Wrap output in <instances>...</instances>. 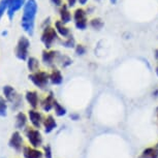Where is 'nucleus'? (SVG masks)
I'll list each match as a JSON object with an SVG mask.
<instances>
[{"instance_id": "obj_1", "label": "nucleus", "mask_w": 158, "mask_h": 158, "mask_svg": "<svg viewBox=\"0 0 158 158\" xmlns=\"http://www.w3.org/2000/svg\"><path fill=\"white\" fill-rule=\"evenodd\" d=\"M38 10V4L36 0H27L23 7V15L21 19L22 29L28 35L32 36L35 28V18Z\"/></svg>"}, {"instance_id": "obj_2", "label": "nucleus", "mask_w": 158, "mask_h": 158, "mask_svg": "<svg viewBox=\"0 0 158 158\" xmlns=\"http://www.w3.org/2000/svg\"><path fill=\"white\" fill-rule=\"evenodd\" d=\"M40 40L44 44V48L47 50H50L54 46L55 43L59 40V34L57 33L54 26H47L43 28V32L40 35Z\"/></svg>"}, {"instance_id": "obj_3", "label": "nucleus", "mask_w": 158, "mask_h": 158, "mask_svg": "<svg viewBox=\"0 0 158 158\" xmlns=\"http://www.w3.org/2000/svg\"><path fill=\"white\" fill-rule=\"evenodd\" d=\"M73 21L74 27L81 31H84L89 26L88 13L84 7H77L73 13Z\"/></svg>"}, {"instance_id": "obj_4", "label": "nucleus", "mask_w": 158, "mask_h": 158, "mask_svg": "<svg viewBox=\"0 0 158 158\" xmlns=\"http://www.w3.org/2000/svg\"><path fill=\"white\" fill-rule=\"evenodd\" d=\"M28 79L36 86L37 88L44 90L50 83V73L44 70H37L29 74Z\"/></svg>"}, {"instance_id": "obj_5", "label": "nucleus", "mask_w": 158, "mask_h": 158, "mask_svg": "<svg viewBox=\"0 0 158 158\" xmlns=\"http://www.w3.org/2000/svg\"><path fill=\"white\" fill-rule=\"evenodd\" d=\"M29 48H30V40H28V37L26 36H21L18 40L16 50H15V53H16V57L19 59V60L22 61H26L29 54Z\"/></svg>"}, {"instance_id": "obj_6", "label": "nucleus", "mask_w": 158, "mask_h": 158, "mask_svg": "<svg viewBox=\"0 0 158 158\" xmlns=\"http://www.w3.org/2000/svg\"><path fill=\"white\" fill-rule=\"evenodd\" d=\"M2 91H3L5 99L13 103L14 110H17L18 108H20V106H22V103H23L22 97L17 93L16 90H15L11 86H10V85L4 86L3 89H2Z\"/></svg>"}, {"instance_id": "obj_7", "label": "nucleus", "mask_w": 158, "mask_h": 158, "mask_svg": "<svg viewBox=\"0 0 158 158\" xmlns=\"http://www.w3.org/2000/svg\"><path fill=\"white\" fill-rule=\"evenodd\" d=\"M60 53L54 50H47L44 49L41 52V61L44 62V65H47L48 67H53L55 64V62L58 60V56Z\"/></svg>"}, {"instance_id": "obj_8", "label": "nucleus", "mask_w": 158, "mask_h": 158, "mask_svg": "<svg viewBox=\"0 0 158 158\" xmlns=\"http://www.w3.org/2000/svg\"><path fill=\"white\" fill-rule=\"evenodd\" d=\"M26 136L33 148L40 147L43 144V138H41V135L38 129H32V128L26 129Z\"/></svg>"}, {"instance_id": "obj_9", "label": "nucleus", "mask_w": 158, "mask_h": 158, "mask_svg": "<svg viewBox=\"0 0 158 158\" xmlns=\"http://www.w3.org/2000/svg\"><path fill=\"white\" fill-rule=\"evenodd\" d=\"M26 2H27V0H10V5H8V10H7L8 19L13 20L15 14L19 10H21L22 7H24Z\"/></svg>"}, {"instance_id": "obj_10", "label": "nucleus", "mask_w": 158, "mask_h": 158, "mask_svg": "<svg viewBox=\"0 0 158 158\" xmlns=\"http://www.w3.org/2000/svg\"><path fill=\"white\" fill-rule=\"evenodd\" d=\"M8 145H10V148H13L17 152H21L23 146V138L21 136L19 131H15L13 135H11L10 142H8Z\"/></svg>"}, {"instance_id": "obj_11", "label": "nucleus", "mask_w": 158, "mask_h": 158, "mask_svg": "<svg viewBox=\"0 0 158 158\" xmlns=\"http://www.w3.org/2000/svg\"><path fill=\"white\" fill-rule=\"evenodd\" d=\"M69 8L70 7L66 3H63L59 7V18H60L61 22H63L64 24H68L73 21V14Z\"/></svg>"}, {"instance_id": "obj_12", "label": "nucleus", "mask_w": 158, "mask_h": 158, "mask_svg": "<svg viewBox=\"0 0 158 158\" xmlns=\"http://www.w3.org/2000/svg\"><path fill=\"white\" fill-rule=\"evenodd\" d=\"M28 117H29V120L31 122V124L33 125L35 128H40L44 122L43 115H41L40 112L35 111L34 109H32L28 112Z\"/></svg>"}, {"instance_id": "obj_13", "label": "nucleus", "mask_w": 158, "mask_h": 158, "mask_svg": "<svg viewBox=\"0 0 158 158\" xmlns=\"http://www.w3.org/2000/svg\"><path fill=\"white\" fill-rule=\"evenodd\" d=\"M67 24H64L63 22H61L60 20L56 21L54 23V27L57 31V33L59 34V36L63 37V38H66L68 37L69 35H71V31L70 29L67 27Z\"/></svg>"}, {"instance_id": "obj_14", "label": "nucleus", "mask_w": 158, "mask_h": 158, "mask_svg": "<svg viewBox=\"0 0 158 158\" xmlns=\"http://www.w3.org/2000/svg\"><path fill=\"white\" fill-rule=\"evenodd\" d=\"M54 101H55L54 93H53L52 91H50L49 94H48L40 102L41 109H43L44 112H50L51 110L53 109V106H54Z\"/></svg>"}, {"instance_id": "obj_15", "label": "nucleus", "mask_w": 158, "mask_h": 158, "mask_svg": "<svg viewBox=\"0 0 158 158\" xmlns=\"http://www.w3.org/2000/svg\"><path fill=\"white\" fill-rule=\"evenodd\" d=\"M43 125L44 127V132L51 133L56 127H57V122H56L55 118L53 117L52 115H49V116H47V117L44 119Z\"/></svg>"}, {"instance_id": "obj_16", "label": "nucleus", "mask_w": 158, "mask_h": 158, "mask_svg": "<svg viewBox=\"0 0 158 158\" xmlns=\"http://www.w3.org/2000/svg\"><path fill=\"white\" fill-rule=\"evenodd\" d=\"M25 98H26V100H27V102L29 103V106H30L32 109L35 110L38 106L40 98H38V94L36 91H27L26 92Z\"/></svg>"}, {"instance_id": "obj_17", "label": "nucleus", "mask_w": 158, "mask_h": 158, "mask_svg": "<svg viewBox=\"0 0 158 158\" xmlns=\"http://www.w3.org/2000/svg\"><path fill=\"white\" fill-rule=\"evenodd\" d=\"M50 82L53 85H61L63 83V76H62L61 70L58 68H53L52 71L50 73Z\"/></svg>"}, {"instance_id": "obj_18", "label": "nucleus", "mask_w": 158, "mask_h": 158, "mask_svg": "<svg viewBox=\"0 0 158 158\" xmlns=\"http://www.w3.org/2000/svg\"><path fill=\"white\" fill-rule=\"evenodd\" d=\"M23 154L25 158H43V153L35 148L25 147L23 150Z\"/></svg>"}, {"instance_id": "obj_19", "label": "nucleus", "mask_w": 158, "mask_h": 158, "mask_svg": "<svg viewBox=\"0 0 158 158\" xmlns=\"http://www.w3.org/2000/svg\"><path fill=\"white\" fill-rule=\"evenodd\" d=\"M89 26L95 31H100L104 27V21L99 17H94L89 20Z\"/></svg>"}, {"instance_id": "obj_20", "label": "nucleus", "mask_w": 158, "mask_h": 158, "mask_svg": "<svg viewBox=\"0 0 158 158\" xmlns=\"http://www.w3.org/2000/svg\"><path fill=\"white\" fill-rule=\"evenodd\" d=\"M27 116H26L24 113L20 112L18 113L17 117H16V127L18 129H23L24 127L26 126V124H27Z\"/></svg>"}, {"instance_id": "obj_21", "label": "nucleus", "mask_w": 158, "mask_h": 158, "mask_svg": "<svg viewBox=\"0 0 158 158\" xmlns=\"http://www.w3.org/2000/svg\"><path fill=\"white\" fill-rule=\"evenodd\" d=\"M27 67L30 73L40 70V61L35 57H29L27 59Z\"/></svg>"}, {"instance_id": "obj_22", "label": "nucleus", "mask_w": 158, "mask_h": 158, "mask_svg": "<svg viewBox=\"0 0 158 158\" xmlns=\"http://www.w3.org/2000/svg\"><path fill=\"white\" fill-rule=\"evenodd\" d=\"M53 109H54L56 116H58V117H63L67 113L66 109H65L61 103H59L56 99L54 101V106H53Z\"/></svg>"}, {"instance_id": "obj_23", "label": "nucleus", "mask_w": 158, "mask_h": 158, "mask_svg": "<svg viewBox=\"0 0 158 158\" xmlns=\"http://www.w3.org/2000/svg\"><path fill=\"white\" fill-rule=\"evenodd\" d=\"M57 62L60 63V65L62 67H68V66H70V65L73 64V59H71L69 56H67V55L59 54Z\"/></svg>"}, {"instance_id": "obj_24", "label": "nucleus", "mask_w": 158, "mask_h": 158, "mask_svg": "<svg viewBox=\"0 0 158 158\" xmlns=\"http://www.w3.org/2000/svg\"><path fill=\"white\" fill-rule=\"evenodd\" d=\"M142 158H158V149L147 148L143 151Z\"/></svg>"}, {"instance_id": "obj_25", "label": "nucleus", "mask_w": 158, "mask_h": 158, "mask_svg": "<svg viewBox=\"0 0 158 158\" xmlns=\"http://www.w3.org/2000/svg\"><path fill=\"white\" fill-rule=\"evenodd\" d=\"M61 44L64 48H66V49H74V47H76L77 43H76V40H74V37L73 36V34H71L68 37L64 38V40H62Z\"/></svg>"}, {"instance_id": "obj_26", "label": "nucleus", "mask_w": 158, "mask_h": 158, "mask_svg": "<svg viewBox=\"0 0 158 158\" xmlns=\"http://www.w3.org/2000/svg\"><path fill=\"white\" fill-rule=\"evenodd\" d=\"M7 100L0 96V117H6L7 115Z\"/></svg>"}, {"instance_id": "obj_27", "label": "nucleus", "mask_w": 158, "mask_h": 158, "mask_svg": "<svg viewBox=\"0 0 158 158\" xmlns=\"http://www.w3.org/2000/svg\"><path fill=\"white\" fill-rule=\"evenodd\" d=\"M74 53L77 56H85L86 53H87V48H86L85 44H77L76 47H74Z\"/></svg>"}, {"instance_id": "obj_28", "label": "nucleus", "mask_w": 158, "mask_h": 158, "mask_svg": "<svg viewBox=\"0 0 158 158\" xmlns=\"http://www.w3.org/2000/svg\"><path fill=\"white\" fill-rule=\"evenodd\" d=\"M10 2V0H0V20L3 17L5 11H7Z\"/></svg>"}, {"instance_id": "obj_29", "label": "nucleus", "mask_w": 158, "mask_h": 158, "mask_svg": "<svg viewBox=\"0 0 158 158\" xmlns=\"http://www.w3.org/2000/svg\"><path fill=\"white\" fill-rule=\"evenodd\" d=\"M44 158H52V149L50 146H44Z\"/></svg>"}, {"instance_id": "obj_30", "label": "nucleus", "mask_w": 158, "mask_h": 158, "mask_svg": "<svg viewBox=\"0 0 158 158\" xmlns=\"http://www.w3.org/2000/svg\"><path fill=\"white\" fill-rule=\"evenodd\" d=\"M65 1H66V4L69 7H74L77 3V0H65Z\"/></svg>"}, {"instance_id": "obj_31", "label": "nucleus", "mask_w": 158, "mask_h": 158, "mask_svg": "<svg viewBox=\"0 0 158 158\" xmlns=\"http://www.w3.org/2000/svg\"><path fill=\"white\" fill-rule=\"evenodd\" d=\"M51 2H52L53 4L55 5V6L57 7H60L62 4H63V2H62V0H51Z\"/></svg>"}, {"instance_id": "obj_32", "label": "nucleus", "mask_w": 158, "mask_h": 158, "mask_svg": "<svg viewBox=\"0 0 158 158\" xmlns=\"http://www.w3.org/2000/svg\"><path fill=\"white\" fill-rule=\"evenodd\" d=\"M89 0H77V3H79L81 6H85L86 4L88 3Z\"/></svg>"}, {"instance_id": "obj_33", "label": "nucleus", "mask_w": 158, "mask_h": 158, "mask_svg": "<svg viewBox=\"0 0 158 158\" xmlns=\"http://www.w3.org/2000/svg\"><path fill=\"white\" fill-rule=\"evenodd\" d=\"M70 118H71V120L77 121V120H79V119H80V115H77V114H71L70 115Z\"/></svg>"}, {"instance_id": "obj_34", "label": "nucleus", "mask_w": 158, "mask_h": 158, "mask_svg": "<svg viewBox=\"0 0 158 158\" xmlns=\"http://www.w3.org/2000/svg\"><path fill=\"white\" fill-rule=\"evenodd\" d=\"M154 57L158 61V49H156V50L154 51Z\"/></svg>"}, {"instance_id": "obj_35", "label": "nucleus", "mask_w": 158, "mask_h": 158, "mask_svg": "<svg viewBox=\"0 0 158 158\" xmlns=\"http://www.w3.org/2000/svg\"><path fill=\"white\" fill-rule=\"evenodd\" d=\"M118 1H119V0H110V2H111L112 4H116Z\"/></svg>"}, {"instance_id": "obj_36", "label": "nucleus", "mask_w": 158, "mask_h": 158, "mask_svg": "<svg viewBox=\"0 0 158 158\" xmlns=\"http://www.w3.org/2000/svg\"><path fill=\"white\" fill-rule=\"evenodd\" d=\"M155 73H156V74L158 76V61H157V65H156V68H155Z\"/></svg>"}, {"instance_id": "obj_37", "label": "nucleus", "mask_w": 158, "mask_h": 158, "mask_svg": "<svg viewBox=\"0 0 158 158\" xmlns=\"http://www.w3.org/2000/svg\"><path fill=\"white\" fill-rule=\"evenodd\" d=\"M156 116H157V122H158V108L156 109Z\"/></svg>"}, {"instance_id": "obj_38", "label": "nucleus", "mask_w": 158, "mask_h": 158, "mask_svg": "<svg viewBox=\"0 0 158 158\" xmlns=\"http://www.w3.org/2000/svg\"><path fill=\"white\" fill-rule=\"evenodd\" d=\"M96 1H102V0H96Z\"/></svg>"}, {"instance_id": "obj_39", "label": "nucleus", "mask_w": 158, "mask_h": 158, "mask_svg": "<svg viewBox=\"0 0 158 158\" xmlns=\"http://www.w3.org/2000/svg\"><path fill=\"white\" fill-rule=\"evenodd\" d=\"M157 149H158V144H157Z\"/></svg>"}]
</instances>
